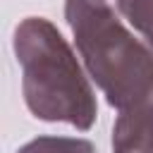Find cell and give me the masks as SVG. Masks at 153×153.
Instances as JSON below:
<instances>
[{
    "label": "cell",
    "instance_id": "obj_1",
    "mask_svg": "<svg viewBox=\"0 0 153 153\" xmlns=\"http://www.w3.org/2000/svg\"><path fill=\"white\" fill-rule=\"evenodd\" d=\"M12 48L22 67L29 112L43 122H65L88 131L98 117L96 93L57 26L45 17H26L14 29Z\"/></svg>",
    "mask_w": 153,
    "mask_h": 153
},
{
    "label": "cell",
    "instance_id": "obj_3",
    "mask_svg": "<svg viewBox=\"0 0 153 153\" xmlns=\"http://www.w3.org/2000/svg\"><path fill=\"white\" fill-rule=\"evenodd\" d=\"M112 153H153V96L120 110L112 124Z\"/></svg>",
    "mask_w": 153,
    "mask_h": 153
},
{
    "label": "cell",
    "instance_id": "obj_4",
    "mask_svg": "<svg viewBox=\"0 0 153 153\" xmlns=\"http://www.w3.org/2000/svg\"><path fill=\"white\" fill-rule=\"evenodd\" d=\"M17 153H98L88 139L76 136H38L24 143Z\"/></svg>",
    "mask_w": 153,
    "mask_h": 153
},
{
    "label": "cell",
    "instance_id": "obj_2",
    "mask_svg": "<svg viewBox=\"0 0 153 153\" xmlns=\"http://www.w3.org/2000/svg\"><path fill=\"white\" fill-rule=\"evenodd\" d=\"M65 19L110 108L127 110L153 96V50L122 24L108 0H65Z\"/></svg>",
    "mask_w": 153,
    "mask_h": 153
},
{
    "label": "cell",
    "instance_id": "obj_5",
    "mask_svg": "<svg viewBox=\"0 0 153 153\" xmlns=\"http://www.w3.org/2000/svg\"><path fill=\"white\" fill-rule=\"evenodd\" d=\"M122 17L146 38L153 50V0H115Z\"/></svg>",
    "mask_w": 153,
    "mask_h": 153
}]
</instances>
